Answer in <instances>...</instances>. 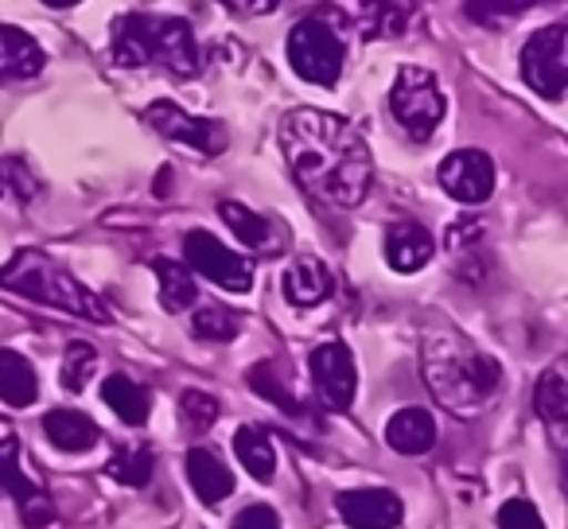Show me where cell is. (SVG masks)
I'll use <instances>...</instances> for the list:
<instances>
[{
	"instance_id": "obj_1",
	"label": "cell",
	"mask_w": 568,
	"mask_h": 529,
	"mask_svg": "<svg viewBox=\"0 0 568 529\" xmlns=\"http://www.w3.org/2000/svg\"><path fill=\"white\" fill-rule=\"evenodd\" d=\"M281 149L296 183L316 203L355 211L374 180V160L363 133L327 110H288L281 121Z\"/></svg>"
},
{
	"instance_id": "obj_2",
	"label": "cell",
	"mask_w": 568,
	"mask_h": 529,
	"mask_svg": "<svg viewBox=\"0 0 568 529\" xmlns=\"http://www.w3.org/2000/svg\"><path fill=\"white\" fill-rule=\"evenodd\" d=\"M425 382L433 389V397L444 409L459 413V417H475L479 409H487L495 397L503 370L490 355L475 350L464 335L456 332H433L425 339Z\"/></svg>"
},
{
	"instance_id": "obj_3",
	"label": "cell",
	"mask_w": 568,
	"mask_h": 529,
	"mask_svg": "<svg viewBox=\"0 0 568 529\" xmlns=\"http://www.w3.org/2000/svg\"><path fill=\"white\" fill-rule=\"evenodd\" d=\"M0 288L28 296L36 304H48V308L71 312V316L94 319V324H110V312L102 308V301L87 285H79L63 265H55V261L36 250H20L0 269Z\"/></svg>"
},
{
	"instance_id": "obj_4",
	"label": "cell",
	"mask_w": 568,
	"mask_h": 529,
	"mask_svg": "<svg viewBox=\"0 0 568 529\" xmlns=\"http://www.w3.org/2000/svg\"><path fill=\"white\" fill-rule=\"evenodd\" d=\"M389 113L413 141H428L440 129L444 113H448L436 74L425 71V67H402L394 90H389Z\"/></svg>"
},
{
	"instance_id": "obj_5",
	"label": "cell",
	"mask_w": 568,
	"mask_h": 529,
	"mask_svg": "<svg viewBox=\"0 0 568 529\" xmlns=\"http://www.w3.org/2000/svg\"><path fill=\"white\" fill-rule=\"evenodd\" d=\"M288 63L304 82L332 90L347 63V43L327 20L308 17L288 32Z\"/></svg>"
},
{
	"instance_id": "obj_6",
	"label": "cell",
	"mask_w": 568,
	"mask_h": 529,
	"mask_svg": "<svg viewBox=\"0 0 568 529\" xmlns=\"http://www.w3.org/2000/svg\"><path fill=\"white\" fill-rule=\"evenodd\" d=\"M521 79L534 94L560 102L568 90V28L549 24L526 40L521 51Z\"/></svg>"
},
{
	"instance_id": "obj_7",
	"label": "cell",
	"mask_w": 568,
	"mask_h": 529,
	"mask_svg": "<svg viewBox=\"0 0 568 529\" xmlns=\"http://www.w3.org/2000/svg\"><path fill=\"white\" fill-rule=\"evenodd\" d=\"M183 253H187V269H195L199 277H206L211 285L226 288V293H250L253 269L242 253L226 250L214 234L206 230H191L183 237Z\"/></svg>"
},
{
	"instance_id": "obj_8",
	"label": "cell",
	"mask_w": 568,
	"mask_h": 529,
	"mask_svg": "<svg viewBox=\"0 0 568 529\" xmlns=\"http://www.w3.org/2000/svg\"><path fill=\"white\" fill-rule=\"evenodd\" d=\"M144 121H149L164 141L183 144V149L199 152V156H219V152L226 149V129H222L219 121L195 118V113L180 110L175 102H152Z\"/></svg>"
},
{
	"instance_id": "obj_9",
	"label": "cell",
	"mask_w": 568,
	"mask_h": 529,
	"mask_svg": "<svg viewBox=\"0 0 568 529\" xmlns=\"http://www.w3.org/2000/svg\"><path fill=\"white\" fill-rule=\"evenodd\" d=\"M0 490H9V498L20 506V518H24L28 529H48L55 521V502L48 498V490L32 475H24L17 436L0 440Z\"/></svg>"
},
{
	"instance_id": "obj_10",
	"label": "cell",
	"mask_w": 568,
	"mask_h": 529,
	"mask_svg": "<svg viewBox=\"0 0 568 529\" xmlns=\"http://www.w3.org/2000/svg\"><path fill=\"white\" fill-rule=\"evenodd\" d=\"M308 370L312 382H316V397L327 409L347 413L355 405L358 370H355V355L343 343H320L308 355Z\"/></svg>"
},
{
	"instance_id": "obj_11",
	"label": "cell",
	"mask_w": 568,
	"mask_h": 529,
	"mask_svg": "<svg viewBox=\"0 0 568 529\" xmlns=\"http://www.w3.org/2000/svg\"><path fill=\"white\" fill-rule=\"evenodd\" d=\"M436 180H440V187L448 191L456 203L479 206V203H487L490 191H495V164H490L487 152L459 149L436 167Z\"/></svg>"
},
{
	"instance_id": "obj_12",
	"label": "cell",
	"mask_w": 568,
	"mask_h": 529,
	"mask_svg": "<svg viewBox=\"0 0 568 529\" xmlns=\"http://www.w3.org/2000/svg\"><path fill=\"white\" fill-rule=\"evenodd\" d=\"M149 55H152V63H160L164 71L180 74V79H191V74L199 71V43H195V32H191L187 20L152 17Z\"/></svg>"
},
{
	"instance_id": "obj_13",
	"label": "cell",
	"mask_w": 568,
	"mask_h": 529,
	"mask_svg": "<svg viewBox=\"0 0 568 529\" xmlns=\"http://www.w3.org/2000/svg\"><path fill=\"white\" fill-rule=\"evenodd\" d=\"M335 510L351 529H397L405 518L402 498L382 487L343 490V495H335Z\"/></svg>"
},
{
	"instance_id": "obj_14",
	"label": "cell",
	"mask_w": 568,
	"mask_h": 529,
	"mask_svg": "<svg viewBox=\"0 0 568 529\" xmlns=\"http://www.w3.org/2000/svg\"><path fill=\"white\" fill-rule=\"evenodd\" d=\"M284 301L296 304V308H316L332 296L335 288V277L320 257H296L288 269H284Z\"/></svg>"
},
{
	"instance_id": "obj_15",
	"label": "cell",
	"mask_w": 568,
	"mask_h": 529,
	"mask_svg": "<svg viewBox=\"0 0 568 529\" xmlns=\"http://www.w3.org/2000/svg\"><path fill=\"white\" fill-rule=\"evenodd\" d=\"M43 67H48V55L24 28L0 24V82H28Z\"/></svg>"
},
{
	"instance_id": "obj_16",
	"label": "cell",
	"mask_w": 568,
	"mask_h": 529,
	"mask_svg": "<svg viewBox=\"0 0 568 529\" xmlns=\"http://www.w3.org/2000/svg\"><path fill=\"white\" fill-rule=\"evenodd\" d=\"M436 253V237L428 234L420 222H397L386 234V261L397 273H417L425 269Z\"/></svg>"
},
{
	"instance_id": "obj_17",
	"label": "cell",
	"mask_w": 568,
	"mask_h": 529,
	"mask_svg": "<svg viewBox=\"0 0 568 529\" xmlns=\"http://www.w3.org/2000/svg\"><path fill=\"white\" fill-rule=\"evenodd\" d=\"M386 444L394 451H402V456H425V451L436 444L433 413L417 409V405H409V409H397L394 417H389V425H386Z\"/></svg>"
},
{
	"instance_id": "obj_18",
	"label": "cell",
	"mask_w": 568,
	"mask_h": 529,
	"mask_svg": "<svg viewBox=\"0 0 568 529\" xmlns=\"http://www.w3.org/2000/svg\"><path fill=\"white\" fill-rule=\"evenodd\" d=\"M187 479H191V490H195L206 506H219L222 498L234 495V471H230L211 448L187 451Z\"/></svg>"
},
{
	"instance_id": "obj_19",
	"label": "cell",
	"mask_w": 568,
	"mask_h": 529,
	"mask_svg": "<svg viewBox=\"0 0 568 529\" xmlns=\"http://www.w3.org/2000/svg\"><path fill=\"white\" fill-rule=\"evenodd\" d=\"M43 433H48V440L55 444L59 451H71V456L74 451L98 448V440H102V428L79 409H51L48 417H43Z\"/></svg>"
},
{
	"instance_id": "obj_20",
	"label": "cell",
	"mask_w": 568,
	"mask_h": 529,
	"mask_svg": "<svg viewBox=\"0 0 568 529\" xmlns=\"http://www.w3.org/2000/svg\"><path fill=\"white\" fill-rule=\"evenodd\" d=\"M40 397V378H36L32 363L17 350L0 347V401L9 409H28Z\"/></svg>"
},
{
	"instance_id": "obj_21",
	"label": "cell",
	"mask_w": 568,
	"mask_h": 529,
	"mask_svg": "<svg viewBox=\"0 0 568 529\" xmlns=\"http://www.w3.org/2000/svg\"><path fill=\"white\" fill-rule=\"evenodd\" d=\"M149 28L152 17L149 12H129V17L118 20L113 28V63L118 67H149Z\"/></svg>"
},
{
	"instance_id": "obj_22",
	"label": "cell",
	"mask_w": 568,
	"mask_h": 529,
	"mask_svg": "<svg viewBox=\"0 0 568 529\" xmlns=\"http://www.w3.org/2000/svg\"><path fill=\"white\" fill-rule=\"evenodd\" d=\"M537 413H541V420L549 425V433L565 436V420H568V374H565V363H552L549 370L541 374V382H537Z\"/></svg>"
},
{
	"instance_id": "obj_23",
	"label": "cell",
	"mask_w": 568,
	"mask_h": 529,
	"mask_svg": "<svg viewBox=\"0 0 568 529\" xmlns=\"http://www.w3.org/2000/svg\"><path fill=\"white\" fill-rule=\"evenodd\" d=\"M152 269H156V281H160V304H164V312L195 308L199 288H195V273H191L187 265H180V261H172V257H156Z\"/></svg>"
},
{
	"instance_id": "obj_24",
	"label": "cell",
	"mask_w": 568,
	"mask_h": 529,
	"mask_svg": "<svg viewBox=\"0 0 568 529\" xmlns=\"http://www.w3.org/2000/svg\"><path fill=\"white\" fill-rule=\"evenodd\" d=\"M219 214H222V222H226V226L234 230V237H242L245 245H253V250H261V253H273L276 250L273 226H268V218H261L257 211H250V206L234 203V199H222Z\"/></svg>"
},
{
	"instance_id": "obj_25",
	"label": "cell",
	"mask_w": 568,
	"mask_h": 529,
	"mask_svg": "<svg viewBox=\"0 0 568 529\" xmlns=\"http://www.w3.org/2000/svg\"><path fill=\"white\" fill-rule=\"evenodd\" d=\"M234 456L242 459V467L253 475V479H273V471H276V451H273V440H268V433L265 428H257V425H245V428H237V436H234Z\"/></svg>"
},
{
	"instance_id": "obj_26",
	"label": "cell",
	"mask_w": 568,
	"mask_h": 529,
	"mask_svg": "<svg viewBox=\"0 0 568 529\" xmlns=\"http://www.w3.org/2000/svg\"><path fill=\"white\" fill-rule=\"evenodd\" d=\"M102 401L133 428L149 420V394H144L133 378H125V374H110V378L102 382Z\"/></svg>"
},
{
	"instance_id": "obj_27",
	"label": "cell",
	"mask_w": 568,
	"mask_h": 529,
	"mask_svg": "<svg viewBox=\"0 0 568 529\" xmlns=\"http://www.w3.org/2000/svg\"><path fill=\"white\" fill-rule=\"evenodd\" d=\"M413 12L417 9H409V4H355L351 17H358V20H351V24H355L366 40H378V35L405 32L409 20H413Z\"/></svg>"
},
{
	"instance_id": "obj_28",
	"label": "cell",
	"mask_w": 568,
	"mask_h": 529,
	"mask_svg": "<svg viewBox=\"0 0 568 529\" xmlns=\"http://www.w3.org/2000/svg\"><path fill=\"white\" fill-rule=\"evenodd\" d=\"M105 471H110L118 482H125V487H144V482L152 479L149 448H121L118 456L110 459V467H105Z\"/></svg>"
},
{
	"instance_id": "obj_29",
	"label": "cell",
	"mask_w": 568,
	"mask_h": 529,
	"mask_svg": "<svg viewBox=\"0 0 568 529\" xmlns=\"http://www.w3.org/2000/svg\"><path fill=\"white\" fill-rule=\"evenodd\" d=\"M191 335L203 343H230L237 335V316L226 308H199L191 319Z\"/></svg>"
},
{
	"instance_id": "obj_30",
	"label": "cell",
	"mask_w": 568,
	"mask_h": 529,
	"mask_svg": "<svg viewBox=\"0 0 568 529\" xmlns=\"http://www.w3.org/2000/svg\"><path fill=\"white\" fill-rule=\"evenodd\" d=\"M94 347L90 343H71L67 347V358H63V386L71 389V394H79L82 386H87V378L94 374Z\"/></svg>"
},
{
	"instance_id": "obj_31",
	"label": "cell",
	"mask_w": 568,
	"mask_h": 529,
	"mask_svg": "<svg viewBox=\"0 0 568 529\" xmlns=\"http://www.w3.org/2000/svg\"><path fill=\"white\" fill-rule=\"evenodd\" d=\"M180 413H183V425L195 428V433H206V428L219 420V401L203 389H187L180 397Z\"/></svg>"
},
{
	"instance_id": "obj_32",
	"label": "cell",
	"mask_w": 568,
	"mask_h": 529,
	"mask_svg": "<svg viewBox=\"0 0 568 529\" xmlns=\"http://www.w3.org/2000/svg\"><path fill=\"white\" fill-rule=\"evenodd\" d=\"M498 529H545L541 513L526 498H510V502L498 506Z\"/></svg>"
},
{
	"instance_id": "obj_33",
	"label": "cell",
	"mask_w": 568,
	"mask_h": 529,
	"mask_svg": "<svg viewBox=\"0 0 568 529\" xmlns=\"http://www.w3.org/2000/svg\"><path fill=\"white\" fill-rule=\"evenodd\" d=\"M250 386L257 389V394H265L273 405H281V409H288V413H296L301 405H296V397L293 394H284V386L273 378V366H257V370H250Z\"/></svg>"
},
{
	"instance_id": "obj_34",
	"label": "cell",
	"mask_w": 568,
	"mask_h": 529,
	"mask_svg": "<svg viewBox=\"0 0 568 529\" xmlns=\"http://www.w3.org/2000/svg\"><path fill=\"white\" fill-rule=\"evenodd\" d=\"M230 529H281V518H276L273 506L253 502V506H245V510L237 513L234 526H230Z\"/></svg>"
},
{
	"instance_id": "obj_35",
	"label": "cell",
	"mask_w": 568,
	"mask_h": 529,
	"mask_svg": "<svg viewBox=\"0 0 568 529\" xmlns=\"http://www.w3.org/2000/svg\"><path fill=\"white\" fill-rule=\"evenodd\" d=\"M464 12L475 20V24H483L487 17H495L490 24H510V17H521V12H529V4H467Z\"/></svg>"
},
{
	"instance_id": "obj_36",
	"label": "cell",
	"mask_w": 568,
	"mask_h": 529,
	"mask_svg": "<svg viewBox=\"0 0 568 529\" xmlns=\"http://www.w3.org/2000/svg\"><path fill=\"white\" fill-rule=\"evenodd\" d=\"M226 9L230 12H245V17H261V12H273L276 4H273V0H257V4H237V0H234V4H226Z\"/></svg>"
},
{
	"instance_id": "obj_37",
	"label": "cell",
	"mask_w": 568,
	"mask_h": 529,
	"mask_svg": "<svg viewBox=\"0 0 568 529\" xmlns=\"http://www.w3.org/2000/svg\"><path fill=\"white\" fill-rule=\"evenodd\" d=\"M0 195H4V187H0Z\"/></svg>"
}]
</instances>
